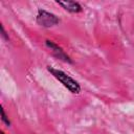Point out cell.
Returning a JSON list of instances; mask_svg holds the SVG:
<instances>
[{
    "label": "cell",
    "mask_w": 134,
    "mask_h": 134,
    "mask_svg": "<svg viewBox=\"0 0 134 134\" xmlns=\"http://www.w3.org/2000/svg\"><path fill=\"white\" fill-rule=\"evenodd\" d=\"M47 70H48L64 87H66L71 93H73V94H79V93L81 92V86H80V84H79L74 79H72L70 75H68L67 73H65L64 71L59 70V69H55V68L50 67V66H47Z\"/></svg>",
    "instance_id": "obj_1"
},
{
    "label": "cell",
    "mask_w": 134,
    "mask_h": 134,
    "mask_svg": "<svg viewBox=\"0 0 134 134\" xmlns=\"http://www.w3.org/2000/svg\"><path fill=\"white\" fill-rule=\"evenodd\" d=\"M36 21L40 26L45 28H50L52 26L58 25L60 22V19L50 12H47L45 9H39L36 16Z\"/></svg>",
    "instance_id": "obj_2"
},
{
    "label": "cell",
    "mask_w": 134,
    "mask_h": 134,
    "mask_svg": "<svg viewBox=\"0 0 134 134\" xmlns=\"http://www.w3.org/2000/svg\"><path fill=\"white\" fill-rule=\"evenodd\" d=\"M45 45L51 50L52 54H53L57 59L62 60V61H64V62H66V63H70V64L73 63L72 60L70 59V57H69L60 46H58L54 42H52V41H50V40H46V41H45Z\"/></svg>",
    "instance_id": "obj_3"
},
{
    "label": "cell",
    "mask_w": 134,
    "mask_h": 134,
    "mask_svg": "<svg viewBox=\"0 0 134 134\" xmlns=\"http://www.w3.org/2000/svg\"><path fill=\"white\" fill-rule=\"evenodd\" d=\"M57 3H58L60 6H62L65 10L69 12V13H72V14H77V13L83 12L82 5H81L79 2H75V1H69V0H68V1H67V0H65V1H60V0H58Z\"/></svg>",
    "instance_id": "obj_4"
},
{
    "label": "cell",
    "mask_w": 134,
    "mask_h": 134,
    "mask_svg": "<svg viewBox=\"0 0 134 134\" xmlns=\"http://www.w3.org/2000/svg\"><path fill=\"white\" fill-rule=\"evenodd\" d=\"M1 119H2V121H3L7 127H10V120H9L8 116L5 114V111H4L3 108L1 109Z\"/></svg>",
    "instance_id": "obj_5"
},
{
    "label": "cell",
    "mask_w": 134,
    "mask_h": 134,
    "mask_svg": "<svg viewBox=\"0 0 134 134\" xmlns=\"http://www.w3.org/2000/svg\"><path fill=\"white\" fill-rule=\"evenodd\" d=\"M0 28H1V36H2V38H3V39H4L5 41H9L8 35L6 34V31H5V29H4V27H3V25H2V24H1Z\"/></svg>",
    "instance_id": "obj_6"
},
{
    "label": "cell",
    "mask_w": 134,
    "mask_h": 134,
    "mask_svg": "<svg viewBox=\"0 0 134 134\" xmlns=\"http://www.w3.org/2000/svg\"><path fill=\"white\" fill-rule=\"evenodd\" d=\"M0 134H5V133H4L3 131H1V132H0Z\"/></svg>",
    "instance_id": "obj_7"
}]
</instances>
